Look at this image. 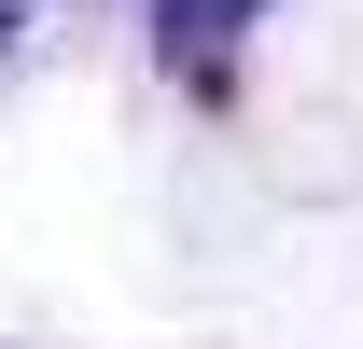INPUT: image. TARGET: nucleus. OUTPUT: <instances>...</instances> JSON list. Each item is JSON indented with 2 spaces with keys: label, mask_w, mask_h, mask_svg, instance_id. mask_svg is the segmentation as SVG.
<instances>
[{
  "label": "nucleus",
  "mask_w": 363,
  "mask_h": 349,
  "mask_svg": "<svg viewBox=\"0 0 363 349\" xmlns=\"http://www.w3.org/2000/svg\"><path fill=\"white\" fill-rule=\"evenodd\" d=\"M238 28H266V0H154V43H168V70H224Z\"/></svg>",
  "instance_id": "1"
},
{
  "label": "nucleus",
  "mask_w": 363,
  "mask_h": 349,
  "mask_svg": "<svg viewBox=\"0 0 363 349\" xmlns=\"http://www.w3.org/2000/svg\"><path fill=\"white\" fill-rule=\"evenodd\" d=\"M14 28H28V0H0V56H14Z\"/></svg>",
  "instance_id": "2"
}]
</instances>
